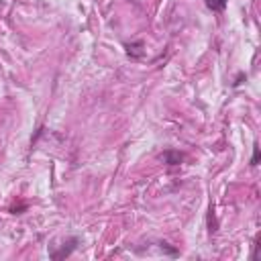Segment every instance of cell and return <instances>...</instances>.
Wrapping results in <instances>:
<instances>
[{"label": "cell", "mask_w": 261, "mask_h": 261, "mask_svg": "<svg viewBox=\"0 0 261 261\" xmlns=\"http://www.w3.org/2000/svg\"><path fill=\"white\" fill-rule=\"evenodd\" d=\"M161 159L165 163H170V165H180L184 161V153H180V151H165L161 155Z\"/></svg>", "instance_id": "6da1fadb"}, {"label": "cell", "mask_w": 261, "mask_h": 261, "mask_svg": "<svg viewBox=\"0 0 261 261\" xmlns=\"http://www.w3.org/2000/svg\"><path fill=\"white\" fill-rule=\"evenodd\" d=\"M206 6L214 12H220L227 8V0H206Z\"/></svg>", "instance_id": "7a4b0ae2"}, {"label": "cell", "mask_w": 261, "mask_h": 261, "mask_svg": "<svg viewBox=\"0 0 261 261\" xmlns=\"http://www.w3.org/2000/svg\"><path fill=\"white\" fill-rule=\"evenodd\" d=\"M259 163V147L255 145L253 147V157H251V165H257Z\"/></svg>", "instance_id": "3957f363"}]
</instances>
